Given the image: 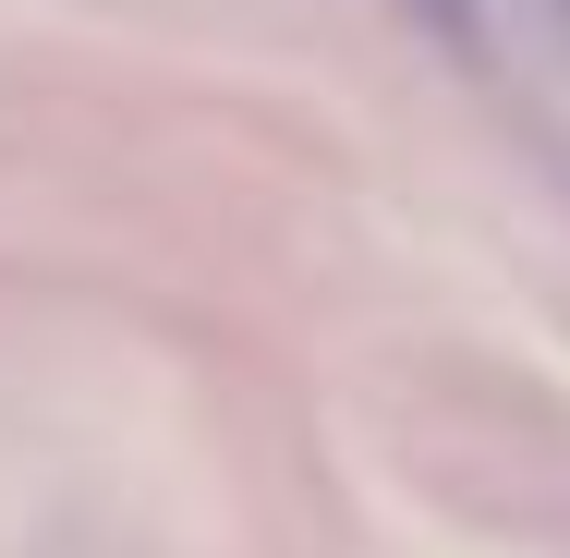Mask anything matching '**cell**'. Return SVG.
Segmentation results:
<instances>
[{
  "instance_id": "cell-1",
  "label": "cell",
  "mask_w": 570,
  "mask_h": 558,
  "mask_svg": "<svg viewBox=\"0 0 570 558\" xmlns=\"http://www.w3.org/2000/svg\"><path fill=\"white\" fill-rule=\"evenodd\" d=\"M534 25H547V37H559V49H570V0H534Z\"/></svg>"
}]
</instances>
